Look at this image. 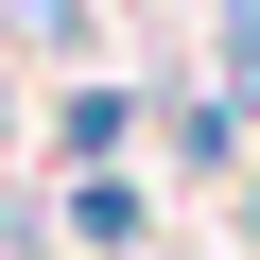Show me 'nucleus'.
Returning <instances> with one entry per match:
<instances>
[{"label":"nucleus","instance_id":"nucleus-1","mask_svg":"<svg viewBox=\"0 0 260 260\" xmlns=\"http://www.w3.org/2000/svg\"><path fill=\"white\" fill-rule=\"evenodd\" d=\"M139 121H156V156H174V174H191V191H208V174H225V191H243V156H260V104H243V87H225V70H208V87H156V104H139Z\"/></svg>","mask_w":260,"mask_h":260},{"label":"nucleus","instance_id":"nucleus-2","mask_svg":"<svg viewBox=\"0 0 260 260\" xmlns=\"http://www.w3.org/2000/svg\"><path fill=\"white\" fill-rule=\"evenodd\" d=\"M35 139H52V174H121V139H139V87H121V70H70Z\"/></svg>","mask_w":260,"mask_h":260},{"label":"nucleus","instance_id":"nucleus-3","mask_svg":"<svg viewBox=\"0 0 260 260\" xmlns=\"http://www.w3.org/2000/svg\"><path fill=\"white\" fill-rule=\"evenodd\" d=\"M52 243H70V260H139V243H156V191H139V174H70V191H52Z\"/></svg>","mask_w":260,"mask_h":260},{"label":"nucleus","instance_id":"nucleus-4","mask_svg":"<svg viewBox=\"0 0 260 260\" xmlns=\"http://www.w3.org/2000/svg\"><path fill=\"white\" fill-rule=\"evenodd\" d=\"M208 52H225V87L260 104V0H208Z\"/></svg>","mask_w":260,"mask_h":260},{"label":"nucleus","instance_id":"nucleus-5","mask_svg":"<svg viewBox=\"0 0 260 260\" xmlns=\"http://www.w3.org/2000/svg\"><path fill=\"white\" fill-rule=\"evenodd\" d=\"M243 243H260V156H243Z\"/></svg>","mask_w":260,"mask_h":260}]
</instances>
